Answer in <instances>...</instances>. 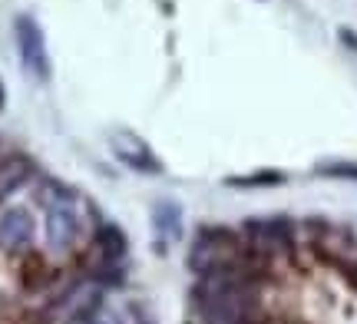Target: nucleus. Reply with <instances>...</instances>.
Instances as JSON below:
<instances>
[{
  "label": "nucleus",
  "mask_w": 357,
  "mask_h": 324,
  "mask_svg": "<svg viewBox=\"0 0 357 324\" xmlns=\"http://www.w3.org/2000/svg\"><path fill=\"white\" fill-rule=\"evenodd\" d=\"M33 176V159L24 153H13V156L0 159V202H7L24 182H30Z\"/></svg>",
  "instance_id": "nucleus-6"
},
{
  "label": "nucleus",
  "mask_w": 357,
  "mask_h": 324,
  "mask_svg": "<svg viewBox=\"0 0 357 324\" xmlns=\"http://www.w3.org/2000/svg\"><path fill=\"white\" fill-rule=\"evenodd\" d=\"M96 245H100V252L109 261H116V259H123V255H126V238H123V232H119V229H113V225L100 229V235H96Z\"/></svg>",
  "instance_id": "nucleus-7"
},
{
  "label": "nucleus",
  "mask_w": 357,
  "mask_h": 324,
  "mask_svg": "<svg viewBox=\"0 0 357 324\" xmlns=\"http://www.w3.org/2000/svg\"><path fill=\"white\" fill-rule=\"evenodd\" d=\"M3 103H7V93H3V83H0V109H3Z\"/></svg>",
  "instance_id": "nucleus-11"
},
{
  "label": "nucleus",
  "mask_w": 357,
  "mask_h": 324,
  "mask_svg": "<svg viewBox=\"0 0 357 324\" xmlns=\"http://www.w3.org/2000/svg\"><path fill=\"white\" fill-rule=\"evenodd\" d=\"M13 40H17V56L24 70L33 79H50V56H47V37L30 13H20L13 20Z\"/></svg>",
  "instance_id": "nucleus-1"
},
{
  "label": "nucleus",
  "mask_w": 357,
  "mask_h": 324,
  "mask_svg": "<svg viewBox=\"0 0 357 324\" xmlns=\"http://www.w3.org/2000/svg\"><path fill=\"white\" fill-rule=\"evenodd\" d=\"M47 245L53 252H70V248L77 245L79 238V219H77V208H73V199L70 192L63 189H53L50 202H47Z\"/></svg>",
  "instance_id": "nucleus-2"
},
{
  "label": "nucleus",
  "mask_w": 357,
  "mask_h": 324,
  "mask_svg": "<svg viewBox=\"0 0 357 324\" xmlns=\"http://www.w3.org/2000/svg\"><path fill=\"white\" fill-rule=\"evenodd\" d=\"M109 149L113 156L129 166L132 172H142V176H153V172H162V162L155 159L153 146L146 143L142 136H136L132 130H113L109 132Z\"/></svg>",
  "instance_id": "nucleus-3"
},
{
  "label": "nucleus",
  "mask_w": 357,
  "mask_h": 324,
  "mask_svg": "<svg viewBox=\"0 0 357 324\" xmlns=\"http://www.w3.org/2000/svg\"><path fill=\"white\" fill-rule=\"evenodd\" d=\"M33 235H37V219H33V212L24 206H13V208H3L0 212V245L17 252V248H24L33 242Z\"/></svg>",
  "instance_id": "nucleus-5"
},
{
  "label": "nucleus",
  "mask_w": 357,
  "mask_h": 324,
  "mask_svg": "<svg viewBox=\"0 0 357 324\" xmlns=\"http://www.w3.org/2000/svg\"><path fill=\"white\" fill-rule=\"evenodd\" d=\"M153 222H155V229L166 235V238H176L178 229H182V215H178V208L176 206H169V202H162V206L153 212Z\"/></svg>",
  "instance_id": "nucleus-8"
},
{
  "label": "nucleus",
  "mask_w": 357,
  "mask_h": 324,
  "mask_svg": "<svg viewBox=\"0 0 357 324\" xmlns=\"http://www.w3.org/2000/svg\"><path fill=\"white\" fill-rule=\"evenodd\" d=\"M235 261H238V242L229 232H202V238L192 248V265L202 272L235 268Z\"/></svg>",
  "instance_id": "nucleus-4"
},
{
  "label": "nucleus",
  "mask_w": 357,
  "mask_h": 324,
  "mask_svg": "<svg viewBox=\"0 0 357 324\" xmlns=\"http://www.w3.org/2000/svg\"><path fill=\"white\" fill-rule=\"evenodd\" d=\"M314 172H318V176H328V179L357 182V162H318Z\"/></svg>",
  "instance_id": "nucleus-9"
},
{
  "label": "nucleus",
  "mask_w": 357,
  "mask_h": 324,
  "mask_svg": "<svg viewBox=\"0 0 357 324\" xmlns=\"http://www.w3.org/2000/svg\"><path fill=\"white\" fill-rule=\"evenodd\" d=\"M281 182H284L281 172H255V176H235V179H229V185L252 189V185H281Z\"/></svg>",
  "instance_id": "nucleus-10"
}]
</instances>
